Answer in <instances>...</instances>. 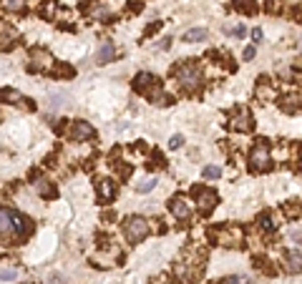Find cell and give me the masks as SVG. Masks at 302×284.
Masks as SVG:
<instances>
[{
    "instance_id": "cell-1",
    "label": "cell",
    "mask_w": 302,
    "mask_h": 284,
    "mask_svg": "<svg viewBox=\"0 0 302 284\" xmlns=\"http://www.w3.org/2000/svg\"><path fill=\"white\" fill-rule=\"evenodd\" d=\"M0 229H3V236L6 239H26L31 231H33V224L23 216V214H18V211H8V209H3L0 211Z\"/></svg>"
},
{
    "instance_id": "cell-2",
    "label": "cell",
    "mask_w": 302,
    "mask_h": 284,
    "mask_svg": "<svg viewBox=\"0 0 302 284\" xmlns=\"http://www.w3.org/2000/svg\"><path fill=\"white\" fill-rule=\"evenodd\" d=\"M174 76H177V81H179L187 91H197V88L202 86V71H199V66H194L192 61L177 66Z\"/></svg>"
},
{
    "instance_id": "cell-3",
    "label": "cell",
    "mask_w": 302,
    "mask_h": 284,
    "mask_svg": "<svg viewBox=\"0 0 302 284\" xmlns=\"http://www.w3.org/2000/svg\"><path fill=\"white\" fill-rule=\"evenodd\" d=\"M123 234H126V239H128L131 244H136V241H141V239L148 234V221H146L143 216H126V221H123Z\"/></svg>"
},
{
    "instance_id": "cell-4",
    "label": "cell",
    "mask_w": 302,
    "mask_h": 284,
    "mask_svg": "<svg viewBox=\"0 0 302 284\" xmlns=\"http://www.w3.org/2000/svg\"><path fill=\"white\" fill-rule=\"evenodd\" d=\"M272 164H269V151H267V144L264 141H259L254 149H252V154H249V169L252 171H267Z\"/></svg>"
},
{
    "instance_id": "cell-5",
    "label": "cell",
    "mask_w": 302,
    "mask_h": 284,
    "mask_svg": "<svg viewBox=\"0 0 302 284\" xmlns=\"http://www.w3.org/2000/svg\"><path fill=\"white\" fill-rule=\"evenodd\" d=\"M93 126L91 123H86V121H73V126L68 128V138L71 141H88V138H93Z\"/></svg>"
},
{
    "instance_id": "cell-6",
    "label": "cell",
    "mask_w": 302,
    "mask_h": 284,
    "mask_svg": "<svg viewBox=\"0 0 302 284\" xmlns=\"http://www.w3.org/2000/svg\"><path fill=\"white\" fill-rule=\"evenodd\" d=\"M217 239H219V244H224V246H239V244H242V231H239V229H232V226H224V229L217 231Z\"/></svg>"
},
{
    "instance_id": "cell-7",
    "label": "cell",
    "mask_w": 302,
    "mask_h": 284,
    "mask_svg": "<svg viewBox=\"0 0 302 284\" xmlns=\"http://www.w3.org/2000/svg\"><path fill=\"white\" fill-rule=\"evenodd\" d=\"M169 209H172V214H174L177 219H189V214H192V209H189V204H187L184 196H174V199L169 201Z\"/></svg>"
},
{
    "instance_id": "cell-8",
    "label": "cell",
    "mask_w": 302,
    "mask_h": 284,
    "mask_svg": "<svg viewBox=\"0 0 302 284\" xmlns=\"http://www.w3.org/2000/svg\"><path fill=\"white\" fill-rule=\"evenodd\" d=\"M194 196H197L202 209H214L217 206V194L209 191V189H194Z\"/></svg>"
},
{
    "instance_id": "cell-9",
    "label": "cell",
    "mask_w": 302,
    "mask_h": 284,
    "mask_svg": "<svg viewBox=\"0 0 302 284\" xmlns=\"http://www.w3.org/2000/svg\"><path fill=\"white\" fill-rule=\"evenodd\" d=\"M229 126H232L234 131H252V128H254V121H252V116H249L247 111H242L237 118L229 121Z\"/></svg>"
},
{
    "instance_id": "cell-10",
    "label": "cell",
    "mask_w": 302,
    "mask_h": 284,
    "mask_svg": "<svg viewBox=\"0 0 302 284\" xmlns=\"http://www.w3.org/2000/svg\"><path fill=\"white\" fill-rule=\"evenodd\" d=\"M284 269L292 271V274H299V271H302V254L287 251V254H284Z\"/></svg>"
},
{
    "instance_id": "cell-11",
    "label": "cell",
    "mask_w": 302,
    "mask_h": 284,
    "mask_svg": "<svg viewBox=\"0 0 302 284\" xmlns=\"http://www.w3.org/2000/svg\"><path fill=\"white\" fill-rule=\"evenodd\" d=\"M111 58H113V46H111V43H101V48H98V53H96V63L103 66V63H108Z\"/></svg>"
},
{
    "instance_id": "cell-12",
    "label": "cell",
    "mask_w": 302,
    "mask_h": 284,
    "mask_svg": "<svg viewBox=\"0 0 302 284\" xmlns=\"http://www.w3.org/2000/svg\"><path fill=\"white\" fill-rule=\"evenodd\" d=\"M184 41L187 43H202V41H207V31L204 28H192V31L184 33Z\"/></svg>"
},
{
    "instance_id": "cell-13",
    "label": "cell",
    "mask_w": 302,
    "mask_h": 284,
    "mask_svg": "<svg viewBox=\"0 0 302 284\" xmlns=\"http://www.w3.org/2000/svg\"><path fill=\"white\" fill-rule=\"evenodd\" d=\"M98 196H101V201H108V199L113 196V186H111V181H106V179L98 181Z\"/></svg>"
},
{
    "instance_id": "cell-14",
    "label": "cell",
    "mask_w": 302,
    "mask_h": 284,
    "mask_svg": "<svg viewBox=\"0 0 302 284\" xmlns=\"http://www.w3.org/2000/svg\"><path fill=\"white\" fill-rule=\"evenodd\" d=\"M154 186H157V181H154V179H143V181H138V184H136V191H138V194H146V191H151Z\"/></svg>"
},
{
    "instance_id": "cell-15",
    "label": "cell",
    "mask_w": 302,
    "mask_h": 284,
    "mask_svg": "<svg viewBox=\"0 0 302 284\" xmlns=\"http://www.w3.org/2000/svg\"><path fill=\"white\" fill-rule=\"evenodd\" d=\"M3 6H6L8 11L18 13V11H23V8H26V0H3Z\"/></svg>"
},
{
    "instance_id": "cell-16",
    "label": "cell",
    "mask_w": 302,
    "mask_h": 284,
    "mask_svg": "<svg viewBox=\"0 0 302 284\" xmlns=\"http://www.w3.org/2000/svg\"><path fill=\"white\" fill-rule=\"evenodd\" d=\"M234 8L247 11V13H254V3H252V0H234Z\"/></svg>"
},
{
    "instance_id": "cell-17",
    "label": "cell",
    "mask_w": 302,
    "mask_h": 284,
    "mask_svg": "<svg viewBox=\"0 0 302 284\" xmlns=\"http://www.w3.org/2000/svg\"><path fill=\"white\" fill-rule=\"evenodd\" d=\"M222 284H249V279L242 276V274H232V276H227Z\"/></svg>"
},
{
    "instance_id": "cell-18",
    "label": "cell",
    "mask_w": 302,
    "mask_h": 284,
    "mask_svg": "<svg viewBox=\"0 0 302 284\" xmlns=\"http://www.w3.org/2000/svg\"><path fill=\"white\" fill-rule=\"evenodd\" d=\"M222 176V169L219 166H207L204 169V179H219Z\"/></svg>"
},
{
    "instance_id": "cell-19",
    "label": "cell",
    "mask_w": 302,
    "mask_h": 284,
    "mask_svg": "<svg viewBox=\"0 0 302 284\" xmlns=\"http://www.w3.org/2000/svg\"><path fill=\"white\" fill-rule=\"evenodd\" d=\"M259 226L269 231V229H274V219H272L269 214H262V216H259Z\"/></svg>"
},
{
    "instance_id": "cell-20",
    "label": "cell",
    "mask_w": 302,
    "mask_h": 284,
    "mask_svg": "<svg viewBox=\"0 0 302 284\" xmlns=\"http://www.w3.org/2000/svg\"><path fill=\"white\" fill-rule=\"evenodd\" d=\"M3 98H8V101H11V103H21V101H23V98H21V93H18V91H8V88H6V91H3Z\"/></svg>"
},
{
    "instance_id": "cell-21",
    "label": "cell",
    "mask_w": 302,
    "mask_h": 284,
    "mask_svg": "<svg viewBox=\"0 0 302 284\" xmlns=\"http://www.w3.org/2000/svg\"><path fill=\"white\" fill-rule=\"evenodd\" d=\"M38 191H41L43 196H53V194H56L53 184H43V181H38Z\"/></svg>"
},
{
    "instance_id": "cell-22",
    "label": "cell",
    "mask_w": 302,
    "mask_h": 284,
    "mask_svg": "<svg viewBox=\"0 0 302 284\" xmlns=\"http://www.w3.org/2000/svg\"><path fill=\"white\" fill-rule=\"evenodd\" d=\"M53 76H73V68H71V66H56V68H53Z\"/></svg>"
},
{
    "instance_id": "cell-23",
    "label": "cell",
    "mask_w": 302,
    "mask_h": 284,
    "mask_svg": "<svg viewBox=\"0 0 302 284\" xmlns=\"http://www.w3.org/2000/svg\"><path fill=\"white\" fill-rule=\"evenodd\" d=\"M63 103H66V93H53V96H51V106H53V108H58V106H63Z\"/></svg>"
},
{
    "instance_id": "cell-24",
    "label": "cell",
    "mask_w": 302,
    "mask_h": 284,
    "mask_svg": "<svg viewBox=\"0 0 302 284\" xmlns=\"http://www.w3.org/2000/svg\"><path fill=\"white\" fill-rule=\"evenodd\" d=\"M169 146H172V149H182V146H184V136H182V133H174L172 141H169Z\"/></svg>"
},
{
    "instance_id": "cell-25",
    "label": "cell",
    "mask_w": 302,
    "mask_h": 284,
    "mask_svg": "<svg viewBox=\"0 0 302 284\" xmlns=\"http://www.w3.org/2000/svg\"><path fill=\"white\" fill-rule=\"evenodd\" d=\"M18 276V271L16 269H11V266H3V281H13Z\"/></svg>"
},
{
    "instance_id": "cell-26",
    "label": "cell",
    "mask_w": 302,
    "mask_h": 284,
    "mask_svg": "<svg viewBox=\"0 0 302 284\" xmlns=\"http://www.w3.org/2000/svg\"><path fill=\"white\" fill-rule=\"evenodd\" d=\"M289 239H292L294 244H302V229H292V231H289Z\"/></svg>"
},
{
    "instance_id": "cell-27",
    "label": "cell",
    "mask_w": 302,
    "mask_h": 284,
    "mask_svg": "<svg viewBox=\"0 0 302 284\" xmlns=\"http://www.w3.org/2000/svg\"><path fill=\"white\" fill-rule=\"evenodd\" d=\"M227 33H232V36H237V38H239V36H244V28H242V26H234V28H232V26H227Z\"/></svg>"
},
{
    "instance_id": "cell-28",
    "label": "cell",
    "mask_w": 302,
    "mask_h": 284,
    "mask_svg": "<svg viewBox=\"0 0 302 284\" xmlns=\"http://www.w3.org/2000/svg\"><path fill=\"white\" fill-rule=\"evenodd\" d=\"M254 53H257V48H254V46L244 48V61H252V58H254Z\"/></svg>"
},
{
    "instance_id": "cell-29",
    "label": "cell",
    "mask_w": 302,
    "mask_h": 284,
    "mask_svg": "<svg viewBox=\"0 0 302 284\" xmlns=\"http://www.w3.org/2000/svg\"><path fill=\"white\" fill-rule=\"evenodd\" d=\"M284 211H287V214H297V211H299V206H297V204H287V206H284Z\"/></svg>"
},
{
    "instance_id": "cell-30",
    "label": "cell",
    "mask_w": 302,
    "mask_h": 284,
    "mask_svg": "<svg viewBox=\"0 0 302 284\" xmlns=\"http://www.w3.org/2000/svg\"><path fill=\"white\" fill-rule=\"evenodd\" d=\"M252 38H254V41H262V28H254V31H252Z\"/></svg>"
}]
</instances>
